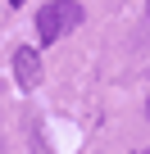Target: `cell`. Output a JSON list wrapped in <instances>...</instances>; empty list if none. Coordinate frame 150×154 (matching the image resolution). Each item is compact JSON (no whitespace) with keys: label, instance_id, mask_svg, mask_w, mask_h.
I'll return each mask as SVG.
<instances>
[{"label":"cell","instance_id":"cell-1","mask_svg":"<svg viewBox=\"0 0 150 154\" xmlns=\"http://www.w3.org/2000/svg\"><path fill=\"white\" fill-rule=\"evenodd\" d=\"M78 23H82V5H78V0H50V5L37 14V36L46 45H55L59 36H68Z\"/></svg>","mask_w":150,"mask_h":154},{"label":"cell","instance_id":"cell-4","mask_svg":"<svg viewBox=\"0 0 150 154\" xmlns=\"http://www.w3.org/2000/svg\"><path fill=\"white\" fill-rule=\"evenodd\" d=\"M145 113H150V100H145Z\"/></svg>","mask_w":150,"mask_h":154},{"label":"cell","instance_id":"cell-2","mask_svg":"<svg viewBox=\"0 0 150 154\" xmlns=\"http://www.w3.org/2000/svg\"><path fill=\"white\" fill-rule=\"evenodd\" d=\"M14 82H18L23 91H32V86L41 82V54H37L32 45H18V50H14Z\"/></svg>","mask_w":150,"mask_h":154},{"label":"cell","instance_id":"cell-3","mask_svg":"<svg viewBox=\"0 0 150 154\" xmlns=\"http://www.w3.org/2000/svg\"><path fill=\"white\" fill-rule=\"evenodd\" d=\"M9 5H23V0H9Z\"/></svg>","mask_w":150,"mask_h":154}]
</instances>
